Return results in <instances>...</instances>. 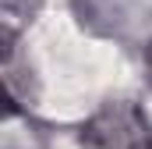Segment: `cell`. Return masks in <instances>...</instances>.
<instances>
[{"label": "cell", "instance_id": "cell-1", "mask_svg": "<svg viewBox=\"0 0 152 149\" xmlns=\"http://www.w3.org/2000/svg\"><path fill=\"white\" fill-rule=\"evenodd\" d=\"M81 149H152V124L131 100H110L81 124Z\"/></svg>", "mask_w": 152, "mask_h": 149}, {"label": "cell", "instance_id": "cell-2", "mask_svg": "<svg viewBox=\"0 0 152 149\" xmlns=\"http://www.w3.org/2000/svg\"><path fill=\"white\" fill-rule=\"evenodd\" d=\"M145 71H149V85H152V43L145 46Z\"/></svg>", "mask_w": 152, "mask_h": 149}]
</instances>
